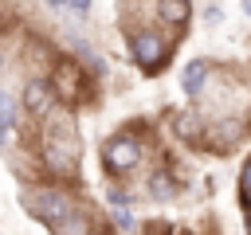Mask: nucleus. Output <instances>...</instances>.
Returning a JSON list of instances; mask_svg holds the SVG:
<instances>
[{
  "label": "nucleus",
  "instance_id": "1",
  "mask_svg": "<svg viewBox=\"0 0 251 235\" xmlns=\"http://www.w3.org/2000/svg\"><path fill=\"white\" fill-rule=\"evenodd\" d=\"M27 212H31L39 223H47V227H63V223L75 215V204H71V196L59 192V188H39V192L27 196Z\"/></svg>",
  "mask_w": 251,
  "mask_h": 235
},
{
  "label": "nucleus",
  "instance_id": "2",
  "mask_svg": "<svg viewBox=\"0 0 251 235\" xmlns=\"http://www.w3.org/2000/svg\"><path fill=\"white\" fill-rule=\"evenodd\" d=\"M102 164H106V172H129V168H137L141 164V145H137V137H126V133H118V137H110L106 145H102Z\"/></svg>",
  "mask_w": 251,
  "mask_h": 235
},
{
  "label": "nucleus",
  "instance_id": "3",
  "mask_svg": "<svg viewBox=\"0 0 251 235\" xmlns=\"http://www.w3.org/2000/svg\"><path fill=\"white\" fill-rule=\"evenodd\" d=\"M129 55H133V63H137L141 70H157V67L169 59V43H165V35H157V31H137V35L129 39Z\"/></svg>",
  "mask_w": 251,
  "mask_h": 235
},
{
  "label": "nucleus",
  "instance_id": "4",
  "mask_svg": "<svg viewBox=\"0 0 251 235\" xmlns=\"http://www.w3.org/2000/svg\"><path fill=\"white\" fill-rule=\"evenodd\" d=\"M51 106H55V90H51V82L31 78V82L24 86V110H27L31 118H47Z\"/></svg>",
  "mask_w": 251,
  "mask_h": 235
},
{
  "label": "nucleus",
  "instance_id": "5",
  "mask_svg": "<svg viewBox=\"0 0 251 235\" xmlns=\"http://www.w3.org/2000/svg\"><path fill=\"white\" fill-rule=\"evenodd\" d=\"M204 86H208V63H204V59H192V63L184 67V74H180V90H184L188 98H196Z\"/></svg>",
  "mask_w": 251,
  "mask_h": 235
},
{
  "label": "nucleus",
  "instance_id": "6",
  "mask_svg": "<svg viewBox=\"0 0 251 235\" xmlns=\"http://www.w3.org/2000/svg\"><path fill=\"white\" fill-rule=\"evenodd\" d=\"M157 16H161V24H169V27H184L188 16H192V4H188V0H157Z\"/></svg>",
  "mask_w": 251,
  "mask_h": 235
},
{
  "label": "nucleus",
  "instance_id": "7",
  "mask_svg": "<svg viewBox=\"0 0 251 235\" xmlns=\"http://www.w3.org/2000/svg\"><path fill=\"white\" fill-rule=\"evenodd\" d=\"M145 188H149V196H153V200H173V192H176V184H173V176H169V172H153Z\"/></svg>",
  "mask_w": 251,
  "mask_h": 235
},
{
  "label": "nucleus",
  "instance_id": "8",
  "mask_svg": "<svg viewBox=\"0 0 251 235\" xmlns=\"http://www.w3.org/2000/svg\"><path fill=\"white\" fill-rule=\"evenodd\" d=\"M12 125H16V114H12V102H8L4 90H0V145L12 141Z\"/></svg>",
  "mask_w": 251,
  "mask_h": 235
},
{
  "label": "nucleus",
  "instance_id": "9",
  "mask_svg": "<svg viewBox=\"0 0 251 235\" xmlns=\"http://www.w3.org/2000/svg\"><path fill=\"white\" fill-rule=\"evenodd\" d=\"M173 129H176L184 141L200 137V121H196V114H176V118H173Z\"/></svg>",
  "mask_w": 251,
  "mask_h": 235
},
{
  "label": "nucleus",
  "instance_id": "10",
  "mask_svg": "<svg viewBox=\"0 0 251 235\" xmlns=\"http://www.w3.org/2000/svg\"><path fill=\"white\" fill-rule=\"evenodd\" d=\"M110 212H114V223H118L122 231H133V227H137L133 215H129V208H110Z\"/></svg>",
  "mask_w": 251,
  "mask_h": 235
},
{
  "label": "nucleus",
  "instance_id": "11",
  "mask_svg": "<svg viewBox=\"0 0 251 235\" xmlns=\"http://www.w3.org/2000/svg\"><path fill=\"white\" fill-rule=\"evenodd\" d=\"M106 200H110V208H129L133 200H129V192H122V188H110L106 192Z\"/></svg>",
  "mask_w": 251,
  "mask_h": 235
},
{
  "label": "nucleus",
  "instance_id": "12",
  "mask_svg": "<svg viewBox=\"0 0 251 235\" xmlns=\"http://www.w3.org/2000/svg\"><path fill=\"white\" fill-rule=\"evenodd\" d=\"M220 20H224V12H220V4H208V8H204V24H208V27H216Z\"/></svg>",
  "mask_w": 251,
  "mask_h": 235
},
{
  "label": "nucleus",
  "instance_id": "13",
  "mask_svg": "<svg viewBox=\"0 0 251 235\" xmlns=\"http://www.w3.org/2000/svg\"><path fill=\"white\" fill-rule=\"evenodd\" d=\"M239 192H251V161H247L243 172H239Z\"/></svg>",
  "mask_w": 251,
  "mask_h": 235
},
{
  "label": "nucleus",
  "instance_id": "14",
  "mask_svg": "<svg viewBox=\"0 0 251 235\" xmlns=\"http://www.w3.org/2000/svg\"><path fill=\"white\" fill-rule=\"evenodd\" d=\"M90 4H94V0H67V8H75L78 16H86V12H90Z\"/></svg>",
  "mask_w": 251,
  "mask_h": 235
},
{
  "label": "nucleus",
  "instance_id": "15",
  "mask_svg": "<svg viewBox=\"0 0 251 235\" xmlns=\"http://www.w3.org/2000/svg\"><path fill=\"white\" fill-rule=\"evenodd\" d=\"M47 8H55V12H63V8H67V0H47Z\"/></svg>",
  "mask_w": 251,
  "mask_h": 235
},
{
  "label": "nucleus",
  "instance_id": "16",
  "mask_svg": "<svg viewBox=\"0 0 251 235\" xmlns=\"http://www.w3.org/2000/svg\"><path fill=\"white\" fill-rule=\"evenodd\" d=\"M239 8H243V16L251 20V0H239Z\"/></svg>",
  "mask_w": 251,
  "mask_h": 235
},
{
  "label": "nucleus",
  "instance_id": "17",
  "mask_svg": "<svg viewBox=\"0 0 251 235\" xmlns=\"http://www.w3.org/2000/svg\"><path fill=\"white\" fill-rule=\"evenodd\" d=\"M243 208H247V212H251V192H243Z\"/></svg>",
  "mask_w": 251,
  "mask_h": 235
},
{
  "label": "nucleus",
  "instance_id": "18",
  "mask_svg": "<svg viewBox=\"0 0 251 235\" xmlns=\"http://www.w3.org/2000/svg\"><path fill=\"white\" fill-rule=\"evenodd\" d=\"M247 235H251V212H247Z\"/></svg>",
  "mask_w": 251,
  "mask_h": 235
},
{
  "label": "nucleus",
  "instance_id": "19",
  "mask_svg": "<svg viewBox=\"0 0 251 235\" xmlns=\"http://www.w3.org/2000/svg\"><path fill=\"white\" fill-rule=\"evenodd\" d=\"M0 70H4V51H0Z\"/></svg>",
  "mask_w": 251,
  "mask_h": 235
}]
</instances>
